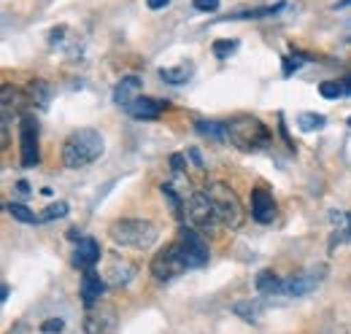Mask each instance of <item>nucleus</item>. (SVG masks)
Masks as SVG:
<instances>
[{
	"label": "nucleus",
	"instance_id": "1",
	"mask_svg": "<svg viewBox=\"0 0 351 334\" xmlns=\"http://www.w3.org/2000/svg\"><path fill=\"white\" fill-rule=\"evenodd\" d=\"M106 151V140L97 129H76L65 138L62 143V165L71 170H82V167L92 165L103 157Z\"/></svg>",
	"mask_w": 351,
	"mask_h": 334
},
{
	"label": "nucleus",
	"instance_id": "2",
	"mask_svg": "<svg viewBox=\"0 0 351 334\" xmlns=\"http://www.w3.org/2000/svg\"><path fill=\"white\" fill-rule=\"evenodd\" d=\"M227 127V140L238 149V151H263L270 146L273 135L263 119L252 116V114H241L232 116L230 122H224Z\"/></svg>",
	"mask_w": 351,
	"mask_h": 334
},
{
	"label": "nucleus",
	"instance_id": "3",
	"mask_svg": "<svg viewBox=\"0 0 351 334\" xmlns=\"http://www.w3.org/2000/svg\"><path fill=\"white\" fill-rule=\"evenodd\" d=\"M157 227L146 218H119L108 227V237L122 248L146 250L157 243Z\"/></svg>",
	"mask_w": 351,
	"mask_h": 334
},
{
	"label": "nucleus",
	"instance_id": "4",
	"mask_svg": "<svg viewBox=\"0 0 351 334\" xmlns=\"http://www.w3.org/2000/svg\"><path fill=\"white\" fill-rule=\"evenodd\" d=\"M206 194L214 203L217 216H219V221L227 229H238L243 224V218H246L243 216V205H241L238 194L232 192V186H227L224 181H214V183L206 186Z\"/></svg>",
	"mask_w": 351,
	"mask_h": 334
},
{
	"label": "nucleus",
	"instance_id": "5",
	"mask_svg": "<svg viewBox=\"0 0 351 334\" xmlns=\"http://www.w3.org/2000/svg\"><path fill=\"white\" fill-rule=\"evenodd\" d=\"M178 248L184 253V259H186V264H189V270H197V267H206L208 264V259H211V250H208V243H206V237H203V232L197 229V227H186V224H181V229H178Z\"/></svg>",
	"mask_w": 351,
	"mask_h": 334
},
{
	"label": "nucleus",
	"instance_id": "6",
	"mask_svg": "<svg viewBox=\"0 0 351 334\" xmlns=\"http://www.w3.org/2000/svg\"><path fill=\"white\" fill-rule=\"evenodd\" d=\"M186 270H189V264H186L184 253L178 248V243L165 246V248L152 259V275H154L157 281H173L178 275H184Z\"/></svg>",
	"mask_w": 351,
	"mask_h": 334
},
{
	"label": "nucleus",
	"instance_id": "7",
	"mask_svg": "<svg viewBox=\"0 0 351 334\" xmlns=\"http://www.w3.org/2000/svg\"><path fill=\"white\" fill-rule=\"evenodd\" d=\"M186 216L192 221V227H197L200 232H214L217 224H221L214 203L208 200L206 192H195L189 200H186Z\"/></svg>",
	"mask_w": 351,
	"mask_h": 334
},
{
	"label": "nucleus",
	"instance_id": "8",
	"mask_svg": "<svg viewBox=\"0 0 351 334\" xmlns=\"http://www.w3.org/2000/svg\"><path fill=\"white\" fill-rule=\"evenodd\" d=\"M19 151H22V165L25 167H36L41 162V154H38V122L25 114L19 119Z\"/></svg>",
	"mask_w": 351,
	"mask_h": 334
},
{
	"label": "nucleus",
	"instance_id": "9",
	"mask_svg": "<svg viewBox=\"0 0 351 334\" xmlns=\"http://www.w3.org/2000/svg\"><path fill=\"white\" fill-rule=\"evenodd\" d=\"M324 272H327V267H324V264L311 267V270H306V272H298V275H292V278H287V281H284L281 294H284V296H306V294H311L319 283H322Z\"/></svg>",
	"mask_w": 351,
	"mask_h": 334
},
{
	"label": "nucleus",
	"instance_id": "10",
	"mask_svg": "<svg viewBox=\"0 0 351 334\" xmlns=\"http://www.w3.org/2000/svg\"><path fill=\"white\" fill-rule=\"evenodd\" d=\"M117 316L108 307H92L84 318V332L87 334H114Z\"/></svg>",
	"mask_w": 351,
	"mask_h": 334
},
{
	"label": "nucleus",
	"instance_id": "11",
	"mask_svg": "<svg viewBox=\"0 0 351 334\" xmlns=\"http://www.w3.org/2000/svg\"><path fill=\"white\" fill-rule=\"evenodd\" d=\"M276 213H278V208H276L273 194L267 189H254L252 192V218L257 224H270L276 218Z\"/></svg>",
	"mask_w": 351,
	"mask_h": 334
},
{
	"label": "nucleus",
	"instance_id": "12",
	"mask_svg": "<svg viewBox=\"0 0 351 334\" xmlns=\"http://www.w3.org/2000/svg\"><path fill=\"white\" fill-rule=\"evenodd\" d=\"M100 256H103L100 243H97L95 237H82L76 250H73V267H79V270L87 272V270H92V267L100 261Z\"/></svg>",
	"mask_w": 351,
	"mask_h": 334
},
{
	"label": "nucleus",
	"instance_id": "13",
	"mask_svg": "<svg viewBox=\"0 0 351 334\" xmlns=\"http://www.w3.org/2000/svg\"><path fill=\"white\" fill-rule=\"evenodd\" d=\"M106 289H108L106 278H100L95 270H87V272H84V281H82V302H84V307H87V310L97 307V302H100V296L106 294Z\"/></svg>",
	"mask_w": 351,
	"mask_h": 334
},
{
	"label": "nucleus",
	"instance_id": "14",
	"mask_svg": "<svg viewBox=\"0 0 351 334\" xmlns=\"http://www.w3.org/2000/svg\"><path fill=\"white\" fill-rule=\"evenodd\" d=\"M103 278H106L108 286L122 289V286H128L132 278H135V264L125 261V259H111L108 267H106V272H103Z\"/></svg>",
	"mask_w": 351,
	"mask_h": 334
},
{
	"label": "nucleus",
	"instance_id": "15",
	"mask_svg": "<svg viewBox=\"0 0 351 334\" xmlns=\"http://www.w3.org/2000/svg\"><path fill=\"white\" fill-rule=\"evenodd\" d=\"M162 108H165V105H162L160 100H154V97H141V94H138L125 111L130 114L132 119H138V122H152V119H157V116L162 114Z\"/></svg>",
	"mask_w": 351,
	"mask_h": 334
},
{
	"label": "nucleus",
	"instance_id": "16",
	"mask_svg": "<svg viewBox=\"0 0 351 334\" xmlns=\"http://www.w3.org/2000/svg\"><path fill=\"white\" fill-rule=\"evenodd\" d=\"M138 92H141V79L138 76H125L122 81L114 86V103L128 108L132 100L138 97Z\"/></svg>",
	"mask_w": 351,
	"mask_h": 334
},
{
	"label": "nucleus",
	"instance_id": "17",
	"mask_svg": "<svg viewBox=\"0 0 351 334\" xmlns=\"http://www.w3.org/2000/svg\"><path fill=\"white\" fill-rule=\"evenodd\" d=\"M232 313L238 318H243L246 324H260L265 313V302H260V299H241V302L232 305Z\"/></svg>",
	"mask_w": 351,
	"mask_h": 334
},
{
	"label": "nucleus",
	"instance_id": "18",
	"mask_svg": "<svg viewBox=\"0 0 351 334\" xmlns=\"http://www.w3.org/2000/svg\"><path fill=\"white\" fill-rule=\"evenodd\" d=\"M192 73H195V65L192 62H181L176 68H162L160 70V79L165 84H171V86H181V84H186L192 79Z\"/></svg>",
	"mask_w": 351,
	"mask_h": 334
},
{
	"label": "nucleus",
	"instance_id": "19",
	"mask_svg": "<svg viewBox=\"0 0 351 334\" xmlns=\"http://www.w3.org/2000/svg\"><path fill=\"white\" fill-rule=\"evenodd\" d=\"M257 289L260 294H281L284 281L273 270H263V272H257Z\"/></svg>",
	"mask_w": 351,
	"mask_h": 334
},
{
	"label": "nucleus",
	"instance_id": "20",
	"mask_svg": "<svg viewBox=\"0 0 351 334\" xmlns=\"http://www.w3.org/2000/svg\"><path fill=\"white\" fill-rule=\"evenodd\" d=\"M195 129L203 135V138H211V140H227V127L219 122H206V119H197Z\"/></svg>",
	"mask_w": 351,
	"mask_h": 334
},
{
	"label": "nucleus",
	"instance_id": "21",
	"mask_svg": "<svg viewBox=\"0 0 351 334\" xmlns=\"http://www.w3.org/2000/svg\"><path fill=\"white\" fill-rule=\"evenodd\" d=\"M5 210H8V213H11V218H14V221H19V224H38V216L27 208V205H22V203H8Z\"/></svg>",
	"mask_w": 351,
	"mask_h": 334
},
{
	"label": "nucleus",
	"instance_id": "22",
	"mask_svg": "<svg viewBox=\"0 0 351 334\" xmlns=\"http://www.w3.org/2000/svg\"><path fill=\"white\" fill-rule=\"evenodd\" d=\"M324 125H327V119H324L322 114H311V111H306V114L298 116V127H300L303 132H319V129H324Z\"/></svg>",
	"mask_w": 351,
	"mask_h": 334
},
{
	"label": "nucleus",
	"instance_id": "23",
	"mask_svg": "<svg viewBox=\"0 0 351 334\" xmlns=\"http://www.w3.org/2000/svg\"><path fill=\"white\" fill-rule=\"evenodd\" d=\"M27 94H30V103H36V105H46V103H49L51 89H49V84L46 81H33L30 86H27Z\"/></svg>",
	"mask_w": 351,
	"mask_h": 334
},
{
	"label": "nucleus",
	"instance_id": "24",
	"mask_svg": "<svg viewBox=\"0 0 351 334\" xmlns=\"http://www.w3.org/2000/svg\"><path fill=\"white\" fill-rule=\"evenodd\" d=\"M62 216H68V203H51L49 208L38 216V221H57V218H62Z\"/></svg>",
	"mask_w": 351,
	"mask_h": 334
},
{
	"label": "nucleus",
	"instance_id": "25",
	"mask_svg": "<svg viewBox=\"0 0 351 334\" xmlns=\"http://www.w3.org/2000/svg\"><path fill=\"white\" fill-rule=\"evenodd\" d=\"M235 51H238V41H235V38H230V41H227V38H221V41L214 43V54H217L219 60H227V57H230V54H235Z\"/></svg>",
	"mask_w": 351,
	"mask_h": 334
},
{
	"label": "nucleus",
	"instance_id": "26",
	"mask_svg": "<svg viewBox=\"0 0 351 334\" xmlns=\"http://www.w3.org/2000/svg\"><path fill=\"white\" fill-rule=\"evenodd\" d=\"M319 94L327 97V100H338V97H343L341 81H324L322 86H319Z\"/></svg>",
	"mask_w": 351,
	"mask_h": 334
},
{
	"label": "nucleus",
	"instance_id": "27",
	"mask_svg": "<svg viewBox=\"0 0 351 334\" xmlns=\"http://www.w3.org/2000/svg\"><path fill=\"white\" fill-rule=\"evenodd\" d=\"M62 329H65V321L62 318H49V321L41 324V332L44 334H60Z\"/></svg>",
	"mask_w": 351,
	"mask_h": 334
},
{
	"label": "nucleus",
	"instance_id": "28",
	"mask_svg": "<svg viewBox=\"0 0 351 334\" xmlns=\"http://www.w3.org/2000/svg\"><path fill=\"white\" fill-rule=\"evenodd\" d=\"M303 60H308L306 54H295V57H287V60H284V76H292V70H298Z\"/></svg>",
	"mask_w": 351,
	"mask_h": 334
},
{
	"label": "nucleus",
	"instance_id": "29",
	"mask_svg": "<svg viewBox=\"0 0 351 334\" xmlns=\"http://www.w3.org/2000/svg\"><path fill=\"white\" fill-rule=\"evenodd\" d=\"M192 5H195L197 11H208V14H214V11H219L221 0H192Z\"/></svg>",
	"mask_w": 351,
	"mask_h": 334
},
{
	"label": "nucleus",
	"instance_id": "30",
	"mask_svg": "<svg viewBox=\"0 0 351 334\" xmlns=\"http://www.w3.org/2000/svg\"><path fill=\"white\" fill-rule=\"evenodd\" d=\"M168 3H171V0H146V5H149L152 11H160V8H168Z\"/></svg>",
	"mask_w": 351,
	"mask_h": 334
},
{
	"label": "nucleus",
	"instance_id": "31",
	"mask_svg": "<svg viewBox=\"0 0 351 334\" xmlns=\"http://www.w3.org/2000/svg\"><path fill=\"white\" fill-rule=\"evenodd\" d=\"M186 154L192 157V162H195V165H197V167H203V159H200V154H197V149H189Z\"/></svg>",
	"mask_w": 351,
	"mask_h": 334
},
{
	"label": "nucleus",
	"instance_id": "32",
	"mask_svg": "<svg viewBox=\"0 0 351 334\" xmlns=\"http://www.w3.org/2000/svg\"><path fill=\"white\" fill-rule=\"evenodd\" d=\"M16 189H19V192H22L25 197L30 194V186H27V181H19V183H16Z\"/></svg>",
	"mask_w": 351,
	"mask_h": 334
},
{
	"label": "nucleus",
	"instance_id": "33",
	"mask_svg": "<svg viewBox=\"0 0 351 334\" xmlns=\"http://www.w3.org/2000/svg\"><path fill=\"white\" fill-rule=\"evenodd\" d=\"M68 237H71L73 243H79V240H82V235H79V229H71V232H68Z\"/></svg>",
	"mask_w": 351,
	"mask_h": 334
},
{
	"label": "nucleus",
	"instance_id": "34",
	"mask_svg": "<svg viewBox=\"0 0 351 334\" xmlns=\"http://www.w3.org/2000/svg\"><path fill=\"white\" fill-rule=\"evenodd\" d=\"M346 5H351V0H341V3H335V8H346Z\"/></svg>",
	"mask_w": 351,
	"mask_h": 334
},
{
	"label": "nucleus",
	"instance_id": "35",
	"mask_svg": "<svg viewBox=\"0 0 351 334\" xmlns=\"http://www.w3.org/2000/svg\"><path fill=\"white\" fill-rule=\"evenodd\" d=\"M349 127H351V116H349Z\"/></svg>",
	"mask_w": 351,
	"mask_h": 334
},
{
	"label": "nucleus",
	"instance_id": "36",
	"mask_svg": "<svg viewBox=\"0 0 351 334\" xmlns=\"http://www.w3.org/2000/svg\"><path fill=\"white\" fill-rule=\"evenodd\" d=\"M349 221H351V213H349Z\"/></svg>",
	"mask_w": 351,
	"mask_h": 334
}]
</instances>
